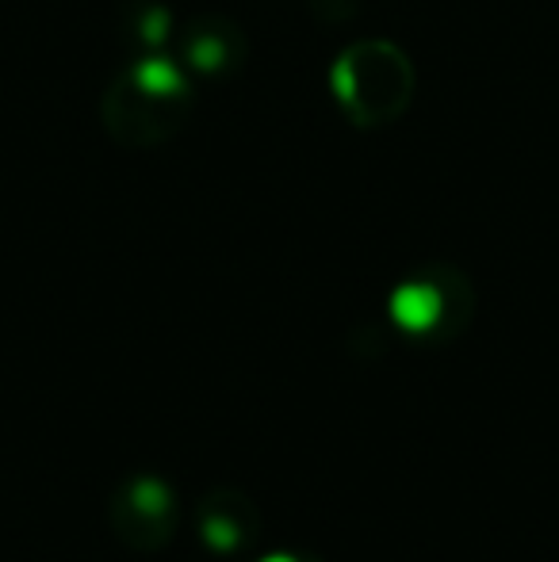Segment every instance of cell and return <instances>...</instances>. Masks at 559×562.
<instances>
[{
	"label": "cell",
	"instance_id": "obj_1",
	"mask_svg": "<svg viewBox=\"0 0 559 562\" xmlns=\"http://www.w3.org/2000/svg\"><path fill=\"white\" fill-rule=\"evenodd\" d=\"M440 291L429 288V283H406L391 295V318L403 334H429L440 322Z\"/></svg>",
	"mask_w": 559,
	"mask_h": 562
},
{
	"label": "cell",
	"instance_id": "obj_3",
	"mask_svg": "<svg viewBox=\"0 0 559 562\" xmlns=\"http://www.w3.org/2000/svg\"><path fill=\"white\" fill-rule=\"evenodd\" d=\"M203 543L211 551H219V555H226V551H234L242 543V528L231 517H219L215 513V517L203 520Z\"/></svg>",
	"mask_w": 559,
	"mask_h": 562
},
{
	"label": "cell",
	"instance_id": "obj_4",
	"mask_svg": "<svg viewBox=\"0 0 559 562\" xmlns=\"http://www.w3.org/2000/svg\"><path fill=\"white\" fill-rule=\"evenodd\" d=\"M257 562H299V559L288 555V551H272V555H265V559H257Z\"/></svg>",
	"mask_w": 559,
	"mask_h": 562
},
{
	"label": "cell",
	"instance_id": "obj_2",
	"mask_svg": "<svg viewBox=\"0 0 559 562\" xmlns=\"http://www.w3.org/2000/svg\"><path fill=\"white\" fill-rule=\"evenodd\" d=\"M131 505H135L138 517H161V513H169L172 494L161 479L146 474V479H135V486H131Z\"/></svg>",
	"mask_w": 559,
	"mask_h": 562
}]
</instances>
